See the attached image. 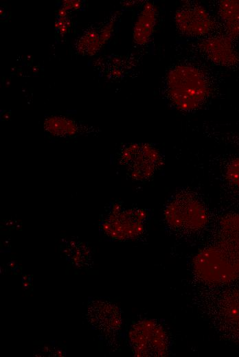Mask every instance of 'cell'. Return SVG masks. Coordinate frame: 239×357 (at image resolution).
Listing matches in <instances>:
<instances>
[{
  "label": "cell",
  "instance_id": "6da1fadb",
  "mask_svg": "<svg viewBox=\"0 0 239 357\" xmlns=\"http://www.w3.org/2000/svg\"><path fill=\"white\" fill-rule=\"evenodd\" d=\"M213 81L201 66L190 62L175 65L166 73L163 94L176 109L190 112L201 108L213 93Z\"/></svg>",
  "mask_w": 239,
  "mask_h": 357
},
{
  "label": "cell",
  "instance_id": "7a4b0ae2",
  "mask_svg": "<svg viewBox=\"0 0 239 357\" xmlns=\"http://www.w3.org/2000/svg\"><path fill=\"white\" fill-rule=\"evenodd\" d=\"M102 216L99 223L102 233L113 240L126 241L141 236L148 214L143 209L126 208L119 203H113Z\"/></svg>",
  "mask_w": 239,
  "mask_h": 357
},
{
  "label": "cell",
  "instance_id": "3957f363",
  "mask_svg": "<svg viewBox=\"0 0 239 357\" xmlns=\"http://www.w3.org/2000/svg\"><path fill=\"white\" fill-rule=\"evenodd\" d=\"M166 223L172 229L184 232L198 231L208 222L207 210L194 195L179 192L166 204L163 209Z\"/></svg>",
  "mask_w": 239,
  "mask_h": 357
},
{
  "label": "cell",
  "instance_id": "277c9868",
  "mask_svg": "<svg viewBox=\"0 0 239 357\" xmlns=\"http://www.w3.org/2000/svg\"><path fill=\"white\" fill-rule=\"evenodd\" d=\"M192 268L196 277L207 284L225 285L239 277V270L218 244L201 250L193 258Z\"/></svg>",
  "mask_w": 239,
  "mask_h": 357
},
{
  "label": "cell",
  "instance_id": "5b68a950",
  "mask_svg": "<svg viewBox=\"0 0 239 357\" xmlns=\"http://www.w3.org/2000/svg\"><path fill=\"white\" fill-rule=\"evenodd\" d=\"M128 338L136 356L160 357L169 354V336L155 320L144 319L135 322L128 331Z\"/></svg>",
  "mask_w": 239,
  "mask_h": 357
},
{
  "label": "cell",
  "instance_id": "8992f818",
  "mask_svg": "<svg viewBox=\"0 0 239 357\" xmlns=\"http://www.w3.org/2000/svg\"><path fill=\"white\" fill-rule=\"evenodd\" d=\"M119 163L130 178L145 181L155 174L162 163L158 150L148 143H132L120 151Z\"/></svg>",
  "mask_w": 239,
  "mask_h": 357
},
{
  "label": "cell",
  "instance_id": "52a82bcc",
  "mask_svg": "<svg viewBox=\"0 0 239 357\" xmlns=\"http://www.w3.org/2000/svg\"><path fill=\"white\" fill-rule=\"evenodd\" d=\"M174 23L180 34L190 38H204L213 34L218 25L214 18L199 3L185 1L177 10Z\"/></svg>",
  "mask_w": 239,
  "mask_h": 357
},
{
  "label": "cell",
  "instance_id": "ba28073f",
  "mask_svg": "<svg viewBox=\"0 0 239 357\" xmlns=\"http://www.w3.org/2000/svg\"><path fill=\"white\" fill-rule=\"evenodd\" d=\"M233 41L225 34H213L201 38L196 47L199 54L214 64L233 68L239 65V52Z\"/></svg>",
  "mask_w": 239,
  "mask_h": 357
},
{
  "label": "cell",
  "instance_id": "9c48e42d",
  "mask_svg": "<svg viewBox=\"0 0 239 357\" xmlns=\"http://www.w3.org/2000/svg\"><path fill=\"white\" fill-rule=\"evenodd\" d=\"M216 316L223 331L239 341V289L223 292L217 303Z\"/></svg>",
  "mask_w": 239,
  "mask_h": 357
},
{
  "label": "cell",
  "instance_id": "30bf717a",
  "mask_svg": "<svg viewBox=\"0 0 239 357\" xmlns=\"http://www.w3.org/2000/svg\"><path fill=\"white\" fill-rule=\"evenodd\" d=\"M44 130L57 137H71L98 134V128L62 115L47 117L43 122Z\"/></svg>",
  "mask_w": 239,
  "mask_h": 357
},
{
  "label": "cell",
  "instance_id": "8fae6325",
  "mask_svg": "<svg viewBox=\"0 0 239 357\" xmlns=\"http://www.w3.org/2000/svg\"><path fill=\"white\" fill-rule=\"evenodd\" d=\"M218 245L226 253L239 270V214H228L220 224Z\"/></svg>",
  "mask_w": 239,
  "mask_h": 357
},
{
  "label": "cell",
  "instance_id": "7c38bea8",
  "mask_svg": "<svg viewBox=\"0 0 239 357\" xmlns=\"http://www.w3.org/2000/svg\"><path fill=\"white\" fill-rule=\"evenodd\" d=\"M96 303V302H95ZM97 309H89L90 321L96 330L106 335H115L122 325V317L119 308L108 301H97Z\"/></svg>",
  "mask_w": 239,
  "mask_h": 357
},
{
  "label": "cell",
  "instance_id": "4fadbf2b",
  "mask_svg": "<svg viewBox=\"0 0 239 357\" xmlns=\"http://www.w3.org/2000/svg\"><path fill=\"white\" fill-rule=\"evenodd\" d=\"M157 7L146 2L140 12L133 28V41L139 45L146 44L150 39L157 21Z\"/></svg>",
  "mask_w": 239,
  "mask_h": 357
},
{
  "label": "cell",
  "instance_id": "5bb4252c",
  "mask_svg": "<svg viewBox=\"0 0 239 357\" xmlns=\"http://www.w3.org/2000/svg\"><path fill=\"white\" fill-rule=\"evenodd\" d=\"M217 13L225 34L233 41L239 39V0L219 1Z\"/></svg>",
  "mask_w": 239,
  "mask_h": 357
},
{
  "label": "cell",
  "instance_id": "9a60e30c",
  "mask_svg": "<svg viewBox=\"0 0 239 357\" xmlns=\"http://www.w3.org/2000/svg\"><path fill=\"white\" fill-rule=\"evenodd\" d=\"M63 251L70 262H73L76 265L80 262V264L83 263L84 261L88 262L91 258V252L88 246L79 241L73 240L67 241V244L65 245Z\"/></svg>",
  "mask_w": 239,
  "mask_h": 357
},
{
  "label": "cell",
  "instance_id": "2e32d148",
  "mask_svg": "<svg viewBox=\"0 0 239 357\" xmlns=\"http://www.w3.org/2000/svg\"><path fill=\"white\" fill-rule=\"evenodd\" d=\"M225 176L230 183L239 187V157L229 162L225 170Z\"/></svg>",
  "mask_w": 239,
  "mask_h": 357
}]
</instances>
